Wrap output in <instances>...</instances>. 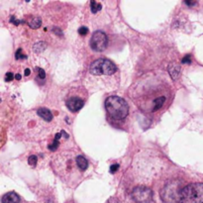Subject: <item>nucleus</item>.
I'll return each mask as SVG.
<instances>
[{
	"mask_svg": "<svg viewBox=\"0 0 203 203\" xmlns=\"http://www.w3.org/2000/svg\"><path fill=\"white\" fill-rule=\"evenodd\" d=\"M54 170L61 177L63 181L67 183H72L79 181V174L83 172L79 168L76 163V157L70 158L68 154L61 155L58 158H54Z\"/></svg>",
	"mask_w": 203,
	"mask_h": 203,
	"instance_id": "f03ea898",
	"label": "nucleus"
},
{
	"mask_svg": "<svg viewBox=\"0 0 203 203\" xmlns=\"http://www.w3.org/2000/svg\"><path fill=\"white\" fill-rule=\"evenodd\" d=\"M90 8H91V11H92V13H96L99 10H101L102 5L100 3H97V2H95V1H91L90 2Z\"/></svg>",
	"mask_w": 203,
	"mask_h": 203,
	"instance_id": "2eb2a0df",
	"label": "nucleus"
},
{
	"mask_svg": "<svg viewBox=\"0 0 203 203\" xmlns=\"http://www.w3.org/2000/svg\"><path fill=\"white\" fill-rule=\"evenodd\" d=\"M105 108L111 118L122 120L127 117L129 107L127 102L119 96H110L105 100Z\"/></svg>",
	"mask_w": 203,
	"mask_h": 203,
	"instance_id": "7ed1b4c3",
	"label": "nucleus"
},
{
	"mask_svg": "<svg viewBox=\"0 0 203 203\" xmlns=\"http://www.w3.org/2000/svg\"><path fill=\"white\" fill-rule=\"evenodd\" d=\"M67 107L72 112L79 111L84 105V100L78 96H69L65 101Z\"/></svg>",
	"mask_w": 203,
	"mask_h": 203,
	"instance_id": "1a4fd4ad",
	"label": "nucleus"
},
{
	"mask_svg": "<svg viewBox=\"0 0 203 203\" xmlns=\"http://www.w3.org/2000/svg\"><path fill=\"white\" fill-rule=\"evenodd\" d=\"M20 197L15 192H8L2 197V203H19Z\"/></svg>",
	"mask_w": 203,
	"mask_h": 203,
	"instance_id": "9d476101",
	"label": "nucleus"
},
{
	"mask_svg": "<svg viewBox=\"0 0 203 203\" xmlns=\"http://www.w3.org/2000/svg\"><path fill=\"white\" fill-rule=\"evenodd\" d=\"M37 113L43 120L47 121V122H50V121H52V119H53V114H52L51 111H50L49 109H47V108L38 109Z\"/></svg>",
	"mask_w": 203,
	"mask_h": 203,
	"instance_id": "9b49d317",
	"label": "nucleus"
},
{
	"mask_svg": "<svg viewBox=\"0 0 203 203\" xmlns=\"http://www.w3.org/2000/svg\"><path fill=\"white\" fill-rule=\"evenodd\" d=\"M185 4L186 5H188V6H193V5H195L196 4V2H189V1H185Z\"/></svg>",
	"mask_w": 203,
	"mask_h": 203,
	"instance_id": "a878e982",
	"label": "nucleus"
},
{
	"mask_svg": "<svg viewBox=\"0 0 203 203\" xmlns=\"http://www.w3.org/2000/svg\"><path fill=\"white\" fill-rule=\"evenodd\" d=\"M15 78H16V79H18V80H19V79H21V75L17 74L15 75Z\"/></svg>",
	"mask_w": 203,
	"mask_h": 203,
	"instance_id": "c85d7f7f",
	"label": "nucleus"
},
{
	"mask_svg": "<svg viewBox=\"0 0 203 203\" xmlns=\"http://www.w3.org/2000/svg\"><path fill=\"white\" fill-rule=\"evenodd\" d=\"M132 197L137 203H151L153 198V192L150 188L145 186H139L134 188Z\"/></svg>",
	"mask_w": 203,
	"mask_h": 203,
	"instance_id": "6e6552de",
	"label": "nucleus"
},
{
	"mask_svg": "<svg viewBox=\"0 0 203 203\" xmlns=\"http://www.w3.org/2000/svg\"><path fill=\"white\" fill-rule=\"evenodd\" d=\"M41 24H42V20H41V18H39V17H35L30 23H29V25H30V27L32 29L40 28Z\"/></svg>",
	"mask_w": 203,
	"mask_h": 203,
	"instance_id": "4468645a",
	"label": "nucleus"
},
{
	"mask_svg": "<svg viewBox=\"0 0 203 203\" xmlns=\"http://www.w3.org/2000/svg\"><path fill=\"white\" fill-rule=\"evenodd\" d=\"M10 22L11 23H13L14 25H19L20 23H22V21H20V20H17V19H15V17L14 16H12L11 17V19H10Z\"/></svg>",
	"mask_w": 203,
	"mask_h": 203,
	"instance_id": "b1692460",
	"label": "nucleus"
},
{
	"mask_svg": "<svg viewBox=\"0 0 203 203\" xmlns=\"http://www.w3.org/2000/svg\"><path fill=\"white\" fill-rule=\"evenodd\" d=\"M89 72L93 75H111L117 72V67L111 61L100 59L91 63Z\"/></svg>",
	"mask_w": 203,
	"mask_h": 203,
	"instance_id": "423d86ee",
	"label": "nucleus"
},
{
	"mask_svg": "<svg viewBox=\"0 0 203 203\" xmlns=\"http://www.w3.org/2000/svg\"><path fill=\"white\" fill-rule=\"evenodd\" d=\"M58 146H59V141L58 140H54V143L52 144V145L49 146V149L51 150V151H56V149L58 148Z\"/></svg>",
	"mask_w": 203,
	"mask_h": 203,
	"instance_id": "412c9836",
	"label": "nucleus"
},
{
	"mask_svg": "<svg viewBox=\"0 0 203 203\" xmlns=\"http://www.w3.org/2000/svg\"><path fill=\"white\" fill-rule=\"evenodd\" d=\"M21 49H18L17 52L15 53V59L16 60H20V59H26V56L25 54H21Z\"/></svg>",
	"mask_w": 203,
	"mask_h": 203,
	"instance_id": "a211bd4d",
	"label": "nucleus"
},
{
	"mask_svg": "<svg viewBox=\"0 0 203 203\" xmlns=\"http://www.w3.org/2000/svg\"><path fill=\"white\" fill-rule=\"evenodd\" d=\"M37 161H38V159L36 156H31L30 158L28 159V163L29 165L32 166H37Z\"/></svg>",
	"mask_w": 203,
	"mask_h": 203,
	"instance_id": "f3484780",
	"label": "nucleus"
},
{
	"mask_svg": "<svg viewBox=\"0 0 203 203\" xmlns=\"http://www.w3.org/2000/svg\"><path fill=\"white\" fill-rule=\"evenodd\" d=\"M181 203H203V183L194 182L184 186Z\"/></svg>",
	"mask_w": 203,
	"mask_h": 203,
	"instance_id": "20e7f679",
	"label": "nucleus"
},
{
	"mask_svg": "<svg viewBox=\"0 0 203 203\" xmlns=\"http://www.w3.org/2000/svg\"><path fill=\"white\" fill-rule=\"evenodd\" d=\"M39 77H40L41 79H45L46 74H45V70L43 69V68H40V69H39Z\"/></svg>",
	"mask_w": 203,
	"mask_h": 203,
	"instance_id": "4be33fe9",
	"label": "nucleus"
},
{
	"mask_svg": "<svg viewBox=\"0 0 203 203\" xmlns=\"http://www.w3.org/2000/svg\"><path fill=\"white\" fill-rule=\"evenodd\" d=\"M182 189L183 187L181 181H172L168 182L161 191V199L165 203H181Z\"/></svg>",
	"mask_w": 203,
	"mask_h": 203,
	"instance_id": "39448f33",
	"label": "nucleus"
},
{
	"mask_svg": "<svg viewBox=\"0 0 203 203\" xmlns=\"http://www.w3.org/2000/svg\"><path fill=\"white\" fill-rule=\"evenodd\" d=\"M14 75H13V74H11V72H8V74H6V80L7 81H11L13 78H14Z\"/></svg>",
	"mask_w": 203,
	"mask_h": 203,
	"instance_id": "393cba45",
	"label": "nucleus"
},
{
	"mask_svg": "<svg viewBox=\"0 0 203 203\" xmlns=\"http://www.w3.org/2000/svg\"><path fill=\"white\" fill-rule=\"evenodd\" d=\"M181 63H186V65H190L191 63V59H190V54H186L183 59L181 60Z\"/></svg>",
	"mask_w": 203,
	"mask_h": 203,
	"instance_id": "6ab92c4d",
	"label": "nucleus"
},
{
	"mask_svg": "<svg viewBox=\"0 0 203 203\" xmlns=\"http://www.w3.org/2000/svg\"><path fill=\"white\" fill-rule=\"evenodd\" d=\"M107 44H108V40L104 32L96 31L93 33L90 40V46L92 50H94L95 52H102L106 49Z\"/></svg>",
	"mask_w": 203,
	"mask_h": 203,
	"instance_id": "0eeeda50",
	"label": "nucleus"
},
{
	"mask_svg": "<svg viewBox=\"0 0 203 203\" xmlns=\"http://www.w3.org/2000/svg\"><path fill=\"white\" fill-rule=\"evenodd\" d=\"M76 163H77V165H78L79 168H80L82 172H85V170H87V168H88V161H87V159L84 158L83 156H80V155L76 156Z\"/></svg>",
	"mask_w": 203,
	"mask_h": 203,
	"instance_id": "ddd939ff",
	"label": "nucleus"
},
{
	"mask_svg": "<svg viewBox=\"0 0 203 203\" xmlns=\"http://www.w3.org/2000/svg\"><path fill=\"white\" fill-rule=\"evenodd\" d=\"M119 168V165H112L110 166V172L111 173H114L116 172V170Z\"/></svg>",
	"mask_w": 203,
	"mask_h": 203,
	"instance_id": "5701e85b",
	"label": "nucleus"
},
{
	"mask_svg": "<svg viewBox=\"0 0 203 203\" xmlns=\"http://www.w3.org/2000/svg\"><path fill=\"white\" fill-rule=\"evenodd\" d=\"M181 72V67L176 63H172L168 65V74L172 76V79H176Z\"/></svg>",
	"mask_w": 203,
	"mask_h": 203,
	"instance_id": "f8f14e48",
	"label": "nucleus"
},
{
	"mask_svg": "<svg viewBox=\"0 0 203 203\" xmlns=\"http://www.w3.org/2000/svg\"><path fill=\"white\" fill-rule=\"evenodd\" d=\"M30 74H31V70L29 69V68H26V69H25V75L28 76V75H30Z\"/></svg>",
	"mask_w": 203,
	"mask_h": 203,
	"instance_id": "bb28decb",
	"label": "nucleus"
},
{
	"mask_svg": "<svg viewBox=\"0 0 203 203\" xmlns=\"http://www.w3.org/2000/svg\"><path fill=\"white\" fill-rule=\"evenodd\" d=\"M78 33H79V35H81V36H85L86 34L88 33V29L86 28V27H80V28L78 29Z\"/></svg>",
	"mask_w": 203,
	"mask_h": 203,
	"instance_id": "aec40b11",
	"label": "nucleus"
},
{
	"mask_svg": "<svg viewBox=\"0 0 203 203\" xmlns=\"http://www.w3.org/2000/svg\"><path fill=\"white\" fill-rule=\"evenodd\" d=\"M46 47H47V45H46L45 43H43V42L38 43V44H36L34 46V51H35L36 53H40V52L44 51L46 49Z\"/></svg>",
	"mask_w": 203,
	"mask_h": 203,
	"instance_id": "dca6fc26",
	"label": "nucleus"
},
{
	"mask_svg": "<svg viewBox=\"0 0 203 203\" xmlns=\"http://www.w3.org/2000/svg\"><path fill=\"white\" fill-rule=\"evenodd\" d=\"M54 33H57V34H58V35H60V36L63 35V34L61 33V31L59 30V29H54Z\"/></svg>",
	"mask_w": 203,
	"mask_h": 203,
	"instance_id": "cd10ccee",
	"label": "nucleus"
},
{
	"mask_svg": "<svg viewBox=\"0 0 203 203\" xmlns=\"http://www.w3.org/2000/svg\"><path fill=\"white\" fill-rule=\"evenodd\" d=\"M130 97L142 112L154 115L168 106L172 98V87L161 74H148L139 78L129 90Z\"/></svg>",
	"mask_w": 203,
	"mask_h": 203,
	"instance_id": "f257e3e1",
	"label": "nucleus"
}]
</instances>
